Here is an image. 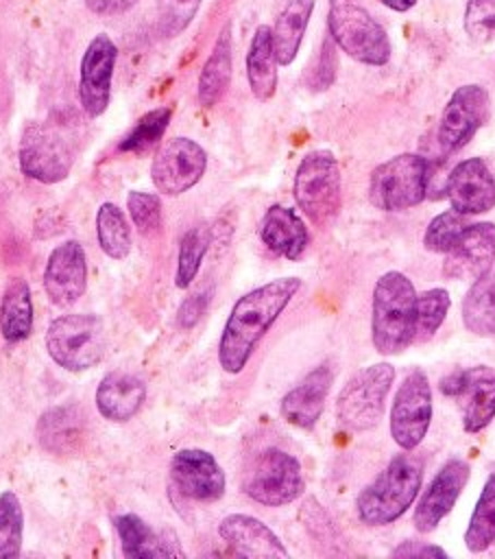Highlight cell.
I'll return each mask as SVG.
<instances>
[{
	"label": "cell",
	"instance_id": "cell-15",
	"mask_svg": "<svg viewBox=\"0 0 495 559\" xmlns=\"http://www.w3.org/2000/svg\"><path fill=\"white\" fill-rule=\"evenodd\" d=\"M118 59V48L107 33H98L81 57L79 100L89 118H98L109 107L111 79Z\"/></svg>",
	"mask_w": 495,
	"mask_h": 559
},
{
	"label": "cell",
	"instance_id": "cell-25",
	"mask_svg": "<svg viewBox=\"0 0 495 559\" xmlns=\"http://www.w3.org/2000/svg\"><path fill=\"white\" fill-rule=\"evenodd\" d=\"M116 531L126 559H155L183 555L170 533H155L142 518L124 513L116 518Z\"/></svg>",
	"mask_w": 495,
	"mask_h": 559
},
{
	"label": "cell",
	"instance_id": "cell-21",
	"mask_svg": "<svg viewBox=\"0 0 495 559\" xmlns=\"http://www.w3.org/2000/svg\"><path fill=\"white\" fill-rule=\"evenodd\" d=\"M334 373L327 365H318L314 371H310L297 386H292L283 400H281V417L303 430H310L316 426L323 408L327 393L331 389Z\"/></svg>",
	"mask_w": 495,
	"mask_h": 559
},
{
	"label": "cell",
	"instance_id": "cell-9",
	"mask_svg": "<svg viewBox=\"0 0 495 559\" xmlns=\"http://www.w3.org/2000/svg\"><path fill=\"white\" fill-rule=\"evenodd\" d=\"M393 380L395 369L388 362L369 365L355 376H351L336 402L338 421L351 432H364L377 426Z\"/></svg>",
	"mask_w": 495,
	"mask_h": 559
},
{
	"label": "cell",
	"instance_id": "cell-4",
	"mask_svg": "<svg viewBox=\"0 0 495 559\" xmlns=\"http://www.w3.org/2000/svg\"><path fill=\"white\" fill-rule=\"evenodd\" d=\"M79 135L63 120L31 122L20 140V168L41 183L63 181L76 159Z\"/></svg>",
	"mask_w": 495,
	"mask_h": 559
},
{
	"label": "cell",
	"instance_id": "cell-6",
	"mask_svg": "<svg viewBox=\"0 0 495 559\" xmlns=\"http://www.w3.org/2000/svg\"><path fill=\"white\" fill-rule=\"evenodd\" d=\"M292 192L299 210L314 225H327L342 203V177L334 153L310 151L297 166Z\"/></svg>",
	"mask_w": 495,
	"mask_h": 559
},
{
	"label": "cell",
	"instance_id": "cell-11",
	"mask_svg": "<svg viewBox=\"0 0 495 559\" xmlns=\"http://www.w3.org/2000/svg\"><path fill=\"white\" fill-rule=\"evenodd\" d=\"M432 421V386L421 369L410 371L395 391L390 406V437L410 452L427 435Z\"/></svg>",
	"mask_w": 495,
	"mask_h": 559
},
{
	"label": "cell",
	"instance_id": "cell-8",
	"mask_svg": "<svg viewBox=\"0 0 495 559\" xmlns=\"http://www.w3.org/2000/svg\"><path fill=\"white\" fill-rule=\"evenodd\" d=\"M48 356L68 371H85L105 354V325L96 314H63L46 330Z\"/></svg>",
	"mask_w": 495,
	"mask_h": 559
},
{
	"label": "cell",
	"instance_id": "cell-26",
	"mask_svg": "<svg viewBox=\"0 0 495 559\" xmlns=\"http://www.w3.org/2000/svg\"><path fill=\"white\" fill-rule=\"evenodd\" d=\"M83 415L72 404H61L44 411L37 421L39 443L55 454H70L83 441Z\"/></svg>",
	"mask_w": 495,
	"mask_h": 559
},
{
	"label": "cell",
	"instance_id": "cell-45",
	"mask_svg": "<svg viewBox=\"0 0 495 559\" xmlns=\"http://www.w3.org/2000/svg\"><path fill=\"white\" fill-rule=\"evenodd\" d=\"M85 7L96 15H120L135 7L140 0H83Z\"/></svg>",
	"mask_w": 495,
	"mask_h": 559
},
{
	"label": "cell",
	"instance_id": "cell-2",
	"mask_svg": "<svg viewBox=\"0 0 495 559\" xmlns=\"http://www.w3.org/2000/svg\"><path fill=\"white\" fill-rule=\"evenodd\" d=\"M416 332V290L401 271L384 273L373 288L371 338L379 354L393 356L408 349Z\"/></svg>",
	"mask_w": 495,
	"mask_h": 559
},
{
	"label": "cell",
	"instance_id": "cell-34",
	"mask_svg": "<svg viewBox=\"0 0 495 559\" xmlns=\"http://www.w3.org/2000/svg\"><path fill=\"white\" fill-rule=\"evenodd\" d=\"M170 118H172L170 107H157V109L146 111L137 120V124L129 131V135L120 142L118 148L122 153H146V151H150L161 140V135L166 133Z\"/></svg>",
	"mask_w": 495,
	"mask_h": 559
},
{
	"label": "cell",
	"instance_id": "cell-5",
	"mask_svg": "<svg viewBox=\"0 0 495 559\" xmlns=\"http://www.w3.org/2000/svg\"><path fill=\"white\" fill-rule=\"evenodd\" d=\"M327 35L358 63L377 68L390 61V37L360 0H329Z\"/></svg>",
	"mask_w": 495,
	"mask_h": 559
},
{
	"label": "cell",
	"instance_id": "cell-23",
	"mask_svg": "<svg viewBox=\"0 0 495 559\" xmlns=\"http://www.w3.org/2000/svg\"><path fill=\"white\" fill-rule=\"evenodd\" d=\"M262 242L277 255L299 260L307 247L310 234L303 218L286 205H270L259 223Z\"/></svg>",
	"mask_w": 495,
	"mask_h": 559
},
{
	"label": "cell",
	"instance_id": "cell-41",
	"mask_svg": "<svg viewBox=\"0 0 495 559\" xmlns=\"http://www.w3.org/2000/svg\"><path fill=\"white\" fill-rule=\"evenodd\" d=\"M126 210L142 234L155 231L161 225V201L153 192H129Z\"/></svg>",
	"mask_w": 495,
	"mask_h": 559
},
{
	"label": "cell",
	"instance_id": "cell-29",
	"mask_svg": "<svg viewBox=\"0 0 495 559\" xmlns=\"http://www.w3.org/2000/svg\"><path fill=\"white\" fill-rule=\"evenodd\" d=\"M229 83H231V26L227 24L218 33L216 44L198 74V90H196L198 103L203 107L216 105L225 96Z\"/></svg>",
	"mask_w": 495,
	"mask_h": 559
},
{
	"label": "cell",
	"instance_id": "cell-46",
	"mask_svg": "<svg viewBox=\"0 0 495 559\" xmlns=\"http://www.w3.org/2000/svg\"><path fill=\"white\" fill-rule=\"evenodd\" d=\"M379 2L386 4L388 9L397 11V13H406V11H410V9L416 7V0H379Z\"/></svg>",
	"mask_w": 495,
	"mask_h": 559
},
{
	"label": "cell",
	"instance_id": "cell-31",
	"mask_svg": "<svg viewBox=\"0 0 495 559\" xmlns=\"http://www.w3.org/2000/svg\"><path fill=\"white\" fill-rule=\"evenodd\" d=\"M33 330V299L26 280L11 277L0 301V332L7 343L24 341Z\"/></svg>",
	"mask_w": 495,
	"mask_h": 559
},
{
	"label": "cell",
	"instance_id": "cell-40",
	"mask_svg": "<svg viewBox=\"0 0 495 559\" xmlns=\"http://www.w3.org/2000/svg\"><path fill=\"white\" fill-rule=\"evenodd\" d=\"M462 26L473 41H491L495 37V0H469Z\"/></svg>",
	"mask_w": 495,
	"mask_h": 559
},
{
	"label": "cell",
	"instance_id": "cell-10",
	"mask_svg": "<svg viewBox=\"0 0 495 559\" xmlns=\"http://www.w3.org/2000/svg\"><path fill=\"white\" fill-rule=\"evenodd\" d=\"M305 489L299 461L281 448L262 450L244 472L242 491L266 507L294 502Z\"/></svg>",
	"mask_w": 495,
	"mask_h": 559
},
{
	"label": "cell",
	"instance_id": "cell-30",
	"mask_svg": "<svg viewBox=\"0 0 495 559\" xmlns=\"http://www.w3.org/2000/svg\"><path fill=\"white\" fill-rule=\"evenodd\" d=\"M462 323L478 336H495V264L473 280L462 299Z\"/></svg>",
	"mask_w": 495,
	"mask_h": 559
},
{
	"label": "cell",
	"instance_id": "cell-12",
	"mask_svg": "<svg viewBox=\"0 0 495 559\" xmlns=\"http://www.w3.org/2000/svg\"><path fill=\"white\" fill-rule=\"evenodd\" d=\"M491 114V98L486 87L478 83L460 85L447 100L438 131L436 142L445 155H451L460 151L488 120Z\"/></svg>",
	"mask_w": 495,
	"mask_h": 559
},
{
	"label": "cell",
	"instance_id": "cell-7",
	"mask_svg": "<svg viewBox=\"0 0 495 559\" xmlns=\"http://www.w3.org/2000/svg\"><path fill=\"white\" fill-rule=\"evenodd\" d=\"M427 179L425 157L399 153L371 173L369 201L382 212L410 210L425 199Z\"/></svg>",
	"mask_w": 495,
	"mask_h": 559
},
{
	"label": "cell",
	"instance_id": "cell-22",
	"mask_svg": "<svg viewBox=\"0 0 495 559\" xmlns=\"http://www.w3.org/2000/svg\"><path fill=\"white\" fill-rule=\"evenodd\" d=\"M218 535L238 555H244V557H262V559L288 557V550L281 544V539L262 520L253 515H244V513L227 515L218 526Z\"/></svg>",
	"mask_w": 495,
	"mask_h": 559
},
{
	"label": "cell",
	"instance_id": "cell-37",
	"mask_svg": "<svg viewBox=\"0 0 495 559\" xmlns=\"http://www.w3.org/2000/svg\"><path fill=\"white\" fill-rule=\"evenodd\" d=\"M469 225V221H467V214H460L458 210H445V212H440V214H436L432 221H430V225H427V229H425V234H423V245H425V249L427 251H432V253H447L454 245H456V240H458V236H460V231L464 229Z\"/></svg>",
	"mask_w": 495,
	"mask_h": 559
},
{
	"label": "cell",
	"instance_id": "cell-13",
	"mask_svg": "<svg viewBox=\"0 0 495 559\" xmlns=\"http://www.w3.org/2000/svg\"><path fill=\"white\" fill-rule=\"evenodd\" d=\"M207 168L203 146L190 138L168 140L153 157L150 179L161 194L179 197L201 181Z\"/></svg>",
	"mask_w": 495,
	"mask_h": 559
},
{
	"label": "cell",
	"instance_id": "cell-19",
	"mask_svg": "<svg viewBox=\"0 0 495 559\" xmlns=\"http://www.w3.org/2000/svg\"><path fill=\"white\" fill-rule=\"evenodd\" d=\"M44 288L55 306H72L87 288V255L81 242L68 240L52 249L44 269Z\"/></svg>",
	"mask_w": 495,
	"mask_h": 559
},
{
	"label": "cell",
	"instance_id": "cell-44",
	"mask_svg": "<svg viewBox=\"0 0 495 559\" xmlns=\"http://www.w3.org/2000/svg\"><path fill=\"white\" fill-rule=\"evenodd\" d=\"M395 557H436V559H447V552L438 546L423 544V542H403L393 550Z\"/></svg>",
	"mask_w": 495,
	"mask_h": 559
},
{
	"label": "cell",
	"instance_id": "cell-17",
	"mask_svg": "<svg viewBox=\"0 0 495 559\" xmlns=\"http://www.w3.org/2000/svg\"><path fill=\"white\" fill-rule=\"evenodd\" d=\"M445 192L460 214H484L495 207V175L482 157H467L447 175Z\"/></svg>",
	"mask_w": 495,
	"mask_h": 559
},
{
	"label": "cell",
	"instance_id": "cell-32",
	"mask_svg": "<svg viewBox=\"0 0 495 559\" xmlns=\"http://www.w3.org/2000/svg\"><path fill=\"white\" fill-rule=\"evenodd\" d=\"M495 544V469L488 474L464 531V546L484 552Z\"/></svg>",
	"mask_w": 495,
	"mask_h": 559
},
{
	"label": "cell",
	"instance_id": "cell-14",
	"mask_svg": "<svg viewBox=\"0 0 495 559\" xmlns=\"http://www.w3.org/2000/svg\"><path fill=\"white\" fill-rule=\"evenodd\" d=\"M445 395L462 400V428L480 432L495 419V367L475 365L440 382Z\"/></svg>",
	"mask_w": 495,
	"mask_h": 559
},
{
	"label": "cell",
	"instance_id": "cell-16",
	"mask_svg": "<svg viewBox=\"0 0 495 559\" xmlns=\"http://www.w3.org/2000/svg\"><path fill=\"white\" fill-rule=\"evenodd\" d=\"M174 489L196 502H216L227 489V478L218 461L198 448L179 450L170 461Z\"/></svg>",
	"mask_w": 495,
	"mask_h": 559
},
{
	"label": "cell",
	"instance_id": "cell-42",
	"mask_svg": "<svg viewBox=\"0 0 495 559\" xmlns=\"http://www.w3.org/2000/svg\"><path fill=\"white\" fill-rule=\"evenodd\" d=\"M334 76H336V44H334V39L327 35V37L323 39L318 61H316V66H314V70H312L310 87H312V90H327V87L334 83Z\"/></svg>",
	"mask_w": 495,
	"mask_h": 559
},
{
	"label": "cell",
	"instance_id": "cell-28",
	"mask_svg": "<svg viewBox=\"0 0 495 559\" xmlns=\"http://www.w3.org/2000/svg\"><path fill=\"white\" fill-rule=\"evenodd\" d=\"M277 57L273 46L270 26L262 24L253 33L249 52H246V79L253 96L257 100H270L277 92Z\"/></svg>",
	"mask_w": 495,
	"mask_h": 559
},
{
	"label": "cell",
	"instance_id": "cell-38",
	"mask_svg": "<svg viewBox=\"0 0 495 559\" xmlns=\"http://www.w3.org/2000/svg\"><path fill=\"white\" fill-rule=\"evenodd\" d=\"M449 293L445 288H430L416 295V332L414 338L425 341L434 336L449 310Z\"/></svg>",
	"mask_w": 495,
	"mask_h": 559
},
{
	"label": "cell",
	"instance_id": "cell-36",
	"mask_svg": "<svg viewBox=\"0 0 495 559\" xmlns=\"http://www.w3.org/2000/svg\"><path fill=\"white\" fill-rule=\"evenodd\" d=\"M24 513L13 491L0 493V559H15L22 548Z\"/></svg>",
	"mask_w": 495,
	"mask_h": 559
},
{
	"label": "cell",
	"instance_id": "cell-1",
	"mask_svg": "<svg viewBox=\"0 0 495 559\" xmlns=\"http://www.w3.org/2000/svg\"><path fill=\"white\" fill-rule=\"evenodd\" d=\"M301 288L299 277H277L242 295L222 328L218 362L227 373H240L257 343Z\"/></svg>",
	"mask_w": 495,
	"mask_h": 559
},
{
	"label": "cell",
	"instance_id": "cell-35",
	"mask_svg": "<svg viewBox=\"0 0 495 559\" xmlns=\"http://www.w3.org/2000/svg\"><path fill=\"white\" fill-rule=\"evenodd\" d=\"M207 247H209V234L205 227H192L183 234L181 242H179V258H177V273H174V284L179 288H188L198 269H201V262L207 253Z\"/></svg>",
	"mask_w": 495,
	"mask_h": 559
},
{
	"label": "cell",
	"instance_id": "cell-43",
	"mask_svg": "<svg viewBox=\"0 0 495 559\" xmlns=\"http://www.w3.org/2000/svg\"><path fill=\"white\" fill-rule=\"evenodd\" d=\"M209 299H212V288H209V290L205 288V290H198V293L190 295V297L181 304V308H179V314H177L179 325L185 328V330L194 328V325L198 323V319L205 314V310H207V306H209Z\"/></svg>",
	"mask_w": 495,
	"mask_h": 559
},
{
	"label": "cell",
	"instance_id": "cell-24",
	"mask_svg": "<svg viewBox=\"0 0 495 559\" xmlns=\"http://www.w3.org/2000/svg\"><path fill=\"white\" fill-rule=\"evenodd\" d=\"M146 384L129 371L107 373L96 389L98 413L109 421H129L144 404Z\"/></svg>",
	"mask_w": 495,
	"mask_h": 559
},
{
	"label": "cell",
	"instance_id": "cell-3",
	"mask_svg": "<svg viewBox=\"0 0 495 559\" xmlns=\"http://www.w3.org/2000/svg\"><path fill=\"white\" fill-rule=\"evenodd\" d=\"M423 467L412 454H397L360 491L355 500L358 518L366 526H386L399 520L421 491Z\"/></svg>",
	"mask_w": 495,
	"mask_h": 559
},
{
	"label": "cell",
	"instance_id": "cell-20",
	"mask_svg": "<svg viewBox=\"0 0 495 559\" xmlns=\"http://www.w3.org/2000/svg\"><path fill=\"white\" fill-rule=\"evenodd\" d=\"M495 262V225L469 223L445 253L443 273L449 280H475Z\"/></svg>",
	"mask_w": 495,
	"mask_h": 559
},
{
	"label": "cell",
	"instance_id": "cell-27",
	"mask_svg": "<svg viewBox=\"0 0 495 559\" xmlns=\"http://www.w3.org/2000/svg\"><path fill=\"white\" fill-rule=\"evenodd\" d=\"M314 0H286L273 24V46L279 66H290L301 48Z\"/></svg>",
	"mask_w": 495,
	"mask_h": 559
},
{
	"label": "cell",
	"instance_id": "cell-33",
	"mask_svg": "<svg viewBox=\"0 0 495 559\" xmlns=\"http://www.w3.org/2000/svg\"><path fill=\"white\" fill-rule=\"evenodd\" d=\"M96 236L100 249L113 258L122 260L131 251V227L124 212L113 203H102L96 212Z\"/></svg>",
	"mask_w": 495,
	"mask_h": 559
},
{
	"label": "cell",
	"instance_id": "cell-39",
	"mask_svg": "<svg viewBox=\"0 0 495 559\" xmlns=\"http://www.w3.org/2000/svg\"><path fill=\"white\" fill-rule=\"evenodd\" d=\"M201 0H157V28L161 37H177L194 20Z\"/></svg>",
	"mask_w": 495,
	"mask_h": 559
},
{
	"label": "cell",
	"instance_id": "cell-18",
	"mask_svg": "<svg viewBox=\"0 0 495 559\" xmlns=\"http://www.w3.org/2000/svg\"><path fill=\"white\" fill-rule=\"evenodd\" d=\"M469 463L462 459H451L436 472L414 507L412 520L419 533H430L440 524L469 483Z\"/></svg>",
	"mask_w": 495,
	"mask_h": 559
}]
</instances>
